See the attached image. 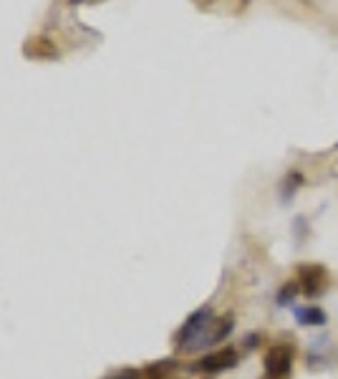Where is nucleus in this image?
<instances>
[{
    "label": "nucleus",
    "instance_id": "f257e3e1",
    "mask_svg": "<svg viewBox=\"0 0 338 379\" xmlns=\"http://www.w3.org/2000/svg\"><path fill=\"white\" fill-rule=\"evenodd\" d=\"M295 281L301 286V293L306 298H320L328 291V268L320 263H301L295 268Z\"/></svg>",
    "mask_w": 338,
    "mask_h": 379
},
{
    "label": "nucleus",
    "instance_id": "f03ea898",
    "mask_svg": "<svg viewBox=\"0 0 338 379\" xmlns=\"http://www.w3.org/2000/svg\"><path fill=\"white\" fill-rule=\"evenodd\" d=\"M293 361H295V347L293 344H276L270 347L268 354H265V374L268 379H290V372H293Z\"/></svg>",
    "mask_w": 338,
    "mask_h": 379
},
{
    "label": "nucleus",
    "instance_id": "7ed1b4c3",
    "mask_svg": "<svg viewBox=\"0 0 338 379\" xmlns=\"http://www.w3.org/2000/svg\"><path fill=\"white\" fill-rule=\"evenodd\" d=\"M215 319H212V311L207 309V306H202L200 311H194L192 316H189L187 321H184V326L177 331V336H175V344L180 349H192L194 347V339H200L197 341V347H202V336H205V328L212 324Z\"/></svg>",
    "mask_w": 338,
    "mask_h": 379
},
{
    "label": "nucleus",
    "instance_id": "20e7f679",
    "mask_svg": "<svg viewBox=\"0 0 338 379\" xmlns=\"http://www.w3.org/2000/svg\"><path fill=\"white\" fill-rule=\"evenodd\" d=\"M238 361H240L238 352L232 347H225V349H217V352L205 354L200 361H194L192 369L194 372H202V374H217V372H225V369H232Z\"/></svg>",
    "mask_w": 338,
    "mask_h": 379
},
{
    "label": "nucleus",
    "instance_id": "39448f33",
    "mask_svg": "<svg viewBox=\"0 0 338 379\" xmlns=\"http://www.w3.org/2000/svg\"><path fill=\"white\" fill-rule=\"evenodd\" d=\"M293 316L295 321L301 324V326H326L328 324V316L326 311L316 306V303H308V306H293Z\"/></svg>",
    "mask_w": 338,
    "mask_h": 379
},
{
    "label": "nucleus",
    "instance_id": "423d86ee",
    "mask_svg": "<svg viewBox=\"0 0 338 379\" xmlns=\"http://www.w3.org/2000/svg\"><path fill=\"white\" fill-rule=\"evenodd\" d=\"M25 53L31 58H53L58 51L48 38H33L31 44H25Z\"/></svg>",
    "mask_w": 338,
    "mask_h": 379
},
{
    "label": "nucleus",
    "instance_id": "0eeeda50",
    "mask_svg": "<svg viewBox=\"0 0 338 379\" xmlns=\"http://www.w3.org/2000/svg\"><path fill=\"white\" fill-rule=\"evenodd\" d=\"M301 293V286H298V281H288V284H283L280 291H278L276 296V303L280 306V309H285V306H295V296Z\"/></svg>",
    "mask_w": 338,
    "mask_h": 379
},
{
    "label": "nucleus",
    "instance_id": "6e6552de",
    "mask_svg": "<svg viewBox=\"0 0 338 379\" xmlns=\"http://www.w3.org/2000/svg\"><path fill=\"white\" fill-rule=\"evenodd\" d=\"M303 185V175L301 172H288V175L283 177V185H280V192H283V202H288L290 197L298 192V187Z\"/></svg>",
    "mask_w": 338,
    "mask_h": 379
},
{
    "label": "nucleus",
    "instance_id": "1a4fd4ad",
    "mask_svg": "<svg viewBox=\"0 0 338 379\" xmlns=\"http://www.w3.org/2000/svg\"><path fill=\"white\" fill-rule=\"evenodd\" d=\"M172 369H175V361L164 359V361H157V364H151L144 372V377L147 379H169V372H172Z\"/></svg>",
    "mask_w": 338,
    "mask_h": 379
},
{
    "label": "nucleus",
    "instance_id": "9d476101",
    "mask_svg": "<svg viewBox=\"0 0 338 379\" xmlns=\"http://www.w3.org/2000/svg\"><path fill=\"white\" fill-rule=\"evenodd\" d=\"M142 374L137 372V369H126V372H121V374H116V377H111V379H139Z\"/></svg>",
    "mask_w": 338,
    "mask_h": 379
},
{
    "label": "nucleus",
    "instance_id": "9b49d317",
    "mask_svg": "<svg viewBox=\"0 0 338 379\" xmlns=\"http://www.w3.org/2000/svg\"><path fill=\"white\" fill-rule=\"evenodd\" d=\"M260 341H263V336H260V334H250V336H248V347H257Z\"/></svg>",
    "mask_w": 338,
    "mask_h": 379
}]
</instances>
